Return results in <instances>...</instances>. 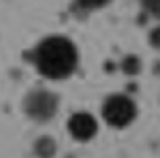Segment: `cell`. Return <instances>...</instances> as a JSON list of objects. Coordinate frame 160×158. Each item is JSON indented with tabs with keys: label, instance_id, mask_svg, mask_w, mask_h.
I'll return each instance as SVG.
<instances>
[{
	"label": "cell",
	"instance_id": "5",
	"mask_svg": "<svg viewBox=\"0 0 160 158\" xmlns=\"http://www.w3.org/2000/svg\"><path fill=\"white\" fill-rule=\"evenodd\" d=\"M34 152H37L38 158H53V154H56V141L51 137H41L34 143Z\"/></svg>",
	"mask_w": 160,
	"mask_h": 158
},
{
	"label": "cell",
	"instance_id": "4",
	"mask_svg": "<svg viewBox=\"0 0 160 158\" xmlns=\"http://www.w3.org/2000/svg\"><path fill=\"white\" fill-rule=\"evenodd\" d=\"M98 130V124L94 120L92 113L86 111H77L68 118V133L73 135L77 141H90Z\"/></svg>",
	"mask_w": 160,
	"mask_h": 158
},
{
	"label": "cell",
	"instance_id": "9",
	"mask_svg": "<svg viewBox=\"0 0 160 158\" xmlns=\"http://www.w3.org/2000/svg\"><path fill=\"white\" fill-rule=\"evenodd\" d=\"M149 45L154 49H160V26H156V28L149 32Z\"/></svg>",
	"mask_w": 160,
	"mask_h": 158
},
{
	"label": "cell",
	"instance_id": "6",
	"mask_svg": "<svg viewBox=\"0 0 160 158\" xmlns=\"http://www.w3.org/2000/svg\"><path fill=\"white\" fill-rule=\"evenodd\" d=\"M122 71L126 75H137L141 71V60L137 58V56H128V58H124L122 60Z\"/></svg>",
	"mask_w": 160,
	"mask_h": 158
},
{
	"label": "cell",
	"instance_id": "2",
	"mask_svg": "<svg viewBox=\"0 0 160 158\" xmlns=\"http://www.w3.org/2000/svg\"><path fill=\"white\" fill-rule=\"evenodd\" d=\"M102 118L109 126L124 128L137 118V105L135 100L126 94H111L102 103Z\"/></svg>",
	"mask_w": 160,
	"mask_h": 158
},
{
	"label": "cell",
	"instance_id": "7",
	"mask_svg": "<svg viewBox=\"0 0 160 158\" xmlns=\"http://www.w3.org/2000/svg\"><path fill=\"white\" fill-rule=\"evenodd\" d=\"M141 7L148 15H152L154 19L160 22V0H141Z\"/></svg>",
	"mask_w": 160,
	"mask_h": 158
},
{
	"label": "cell",
	"instance_id": "1",
	"mask_svg": "<svg viewBox=\"0 0 160 158\" xmlns=\"http://www.w3.org/2000/svg\"><path fill=\"white\" fill-rule=\"evenodd\" d=\"M30 58H32L38 73L47 79H53V81L71 77L79 64V54H77L75 43L66 37H60V34L43 38L32 49Z\"/></svg>",
	"mask_w": 160,
	"mask_h": 158
},
{
	"label": "cell",
	"instance_id": "8",
	"mask_svg": "<svg viewBox=\"0 0 160 158\" xmlns=\"http://www.w3.org/2000/svg\"><path fill=\"white\" fill-rule=\"evenodd\" d=\"M111 0H77V7L83 9V11H96V9H102Z\"/></svg>",
	"mask_w": 160,
	"mask_h": 158
},
{
	"label": "cell",
	"instance_id": "3",
	"mask_svg": "<svg viewBox=\"0 0 160 158\" xmlns=\"http://www.w3.org/2000/svg\"><path fill=\"white\" fill-rule=\"evenodd\" d=\"M60 98L49 90H32L24 98V111L34 122H49L58 113Z\"/></svg>",
	"mask_w": 160,
	"mask_h": 158
}]
</instances>
